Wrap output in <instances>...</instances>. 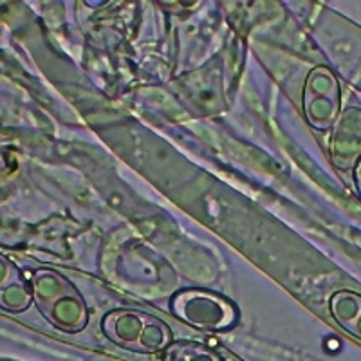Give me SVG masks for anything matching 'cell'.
<instances>
[{
    "instance_id": "6da1fadb",
    "label": "cell",
    "mask_w": 361,
    "mask_h": 361,
    "mask_svg": "<svg viewBox=\"0 0 361 361\" xmlns=\"http://www.w3.org/2000/svg\"><path fill=\"white\" fill-rule=\"evenodd\" d=\"M105 336L123 349L140 354L163 353L172 343V331L161 318L143 311L109 312L102 322Z\"/></svg>"
},
{
    "instance_id": "7a4b0ae2",
    "label": "cell",
    "mask_w": 361,
    "mask_h": 361,
    "mask_svg": "<svg viewBox=\"0 0 361 361\" xmlns=\"http://www.w3.org/2000/svg\"><path fill=\"white\" fill-rule=\"evenodd\" d=\"M172 311L179 320L206 331H224L237 322V309L230 300L202 289H186L172 298Z\"/></svg>"
},
{
    "instance_id": "3957f363",
    "label": "cell",
    "mask_w": 361,
    "mask_h": 361,
    "mask_svg": "<svg viewBox=\"0 0 361 361\" xmlns=\"http://www.w3.org/2000/svg\"><path fill=\"white\" fill-rule=\"evenodd\" d=\"M341 92L336 76L327 67H316L304 87V112L316 130L333 128L340 118Z\"/></svg>"
},
{
    "instance_id": "277c9868",
    "label": "cell",
    "mask_w": 361,
    "mask_h": 361,
    "mask_svg": "<svg viewBox=\"0 0 361 361\" xmlns=\"http://www.w3.org/2000/svg\"><path fill=\"white\" fill-rule=\"evenodd\" d=\"M331 157L340 170H354L361 159V109L349 107L333 127Z\"/></svg>"
},
{
    "instance_id": "5b68a950",
    "label": "cell",
    "mask_w": 361,
    "mask_h": 361,
    "mask_svg": "<svg viewBox=\"0 0 361 361\" xmlns=\"http://www.w3.org/2000/svg\"><path fill=\"white\" fill-rule=\"evenodd\" d=\"M329 307L345 333L361 340V295L354 291H338L331 296Z\"/></svg>"
},
{
    "instance_id": "8992f818",
    "label": "cell",
    "mask_w": 361,
    "mask_h": 361,
    "mask_svg": "<svg viewBox=\"0 0 361 361\" xmlns=\"http://www.w3.org/2000/svg\"><path fill=\"white\" fill-rule=\"evenodd\" d=\"M163 361H224L217 350L199 341L177 340L163 350Z\"/></svg>"
},
{
    "instance_id": "52a82bcc",
    "label": "cell",
    "mask_w": 361,
    "mask_h": 361,
    "mask_svg": "<svg viewBox=\"0 0 361 361\" xmlns=\"http://www.w3.org/2000/svg\"><path fill=\"white\" fill-rule=\"evenodd\" d=\"M354 185H356V190L361 197V159L357 161L356 166H354Z\"/></svg>"
}]
</instances>
